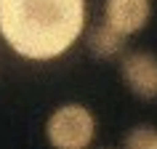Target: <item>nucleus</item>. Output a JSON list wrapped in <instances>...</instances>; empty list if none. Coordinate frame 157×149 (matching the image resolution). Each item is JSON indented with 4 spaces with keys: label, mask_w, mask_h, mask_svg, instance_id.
Listing matches in <instances>:
<instances>
[{
    "label": "nucleus",
    "mask_w": 157,
    "mask_h": 149,
    "mask_svg": "<svg viewBox=\"0 0 157 149\" xmlns=\"http://www.w3.org/2000/svg\"><path fill=\"white\" fill-rule=\"evenodd\" d=\"M85 29V0H0V35L19 56L59 59Z\"/></svg>",
    "instance_id": "1"
},
{
    "label": "nucleus",
    "mask_w": 157,
    "mask_h": 149,
    "mask_svg": "<svg viewBox=\"0 0 157 149\" xmlns=\"http://www.w3.org/2000/svg\"><path fill=\"white\" fill-rule=\"evenodd\" d=\"M93 131H96L93 115L85 107H80V104L59 107L51 115L48 125H45L48 141L59 149H83V147H88L93 141Z\"/></svg>",
    "instance_id": "2"
},
{
    "label": "nucleus",
    "mask_w": 157,
    "mask_h": 149,
    "mask_svg": "<svg viewBox=\"0 0 157 149\" xmlns=\"http://www.w3.org/2000/svg\"><path fill=\"white\" fill-rule=\"evenodd\" d=\"M152 16V0H107L104 8V21L112 24L117 32L136 35L139 29L149 24Z\"/></svg>",
    "instance_id": "3"
},
{
    "label": "nucleus",
    "mask_w": 157,
    "mask_h": 149,
    "mask_svg": "<svg viewBox=\"0 0 157 149\" xmlns=\"http://www.w3.org/2000/svg\"><path fill=\"white\" fill-rule=\"evenodd\" d=\"M123 77L128 88L141 99H157V59L136 51L123 59Z\"/></svg>",
    "instance_id": "4"
},
{
    "label": "nucleus",
    "mask_w": 157,
    "mask_h": 149,
    "mask_svg": "<svg viewBox=\"0 0 157 149\" xmlns=\"http://www.w3.org/2000/svg\"><path fill=\"white\" fill-rule=\"evenodd\" d=\"M88 45H91V51L96 53L99 59H112V56H120L125 48V35L117 32L112 24H99L93 27L91 35H88Z\"/></svg>",
    "instance_id": "5"
},
{
    "label": "nucleus",
    "mask_w": 157,
    "mask_h": 149,
    "mask_svg": "<svg viewBox=\"0 0 157 149\" xmlns=\"http://www.w3.org/2000/svg\"><path fill=\"white\" fill-rule=\"evenodd\" d=\"M131 149H157V131L155 128H136V131L125 139Z\"/></svg>",
    "instance_id": "6"
}]
</instances>
